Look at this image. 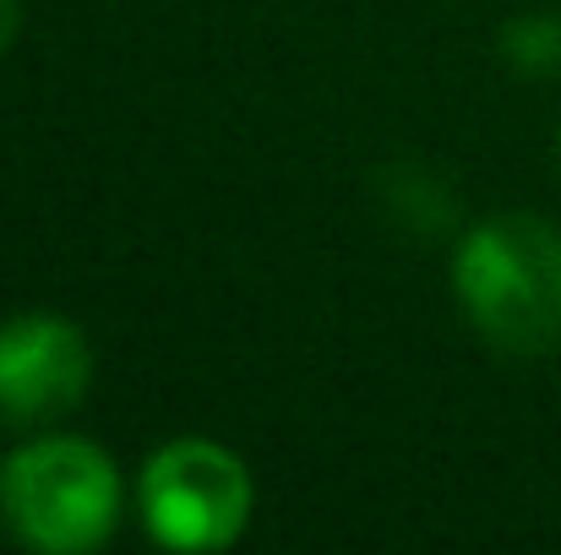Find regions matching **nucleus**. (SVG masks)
Segmentation results:
<instances>
[{
	"label": "nucleus",
	"mask_w": 561,
	"mask_h": 555,
	"mask_svg": "<svg viewBox=\"0 0 561 555\" xmlns=\"http://www.w3.org/2000/svg\"><path fill=\"white\" fill-rule=\"evenodd\" d=\"M453 289L469 327L518 360L561 349V234L535 212H502L463 234Z\"/></svg>",
	"instance_id": "f257e3e1"
},
{
	"label": "nucleus",
	"mask_w": 561,
	"mask_h": 555,
	"mask_svg": "<svg viewBox=\"0 0 561 555\" xmlns=\"http://www.w3.org/2000/svg\"><path fill=\"white\" fill-rule=\"evenodd\" d=\"M0 523L44 555L99 551L121 523V474L82 436H38L0 463Z\"/></svg>",
	"instance_id": "f03ea898"
},
{
	"label": "nucleus",
	"mask_w": 561,
	"mask_h": 555,
	"mask_svg": "<svg viewBox=\"0 0 561 555\" xmlns=\"http://www.w3.org/2000/svg\"><path fill=\"white\" fill-rule=\"evenodd\" d=\"M142 523L164 551H224L251 523V474L218 441H170L142 469Z\"/></svg>",
	"instance_id": "7ed1b4c3"
},
{
	"label": "nucleus",
	"mask_w": 561,
	"mask_h": 555,
	"mask_svg": "<svg viewBox=\"0 0 561 555\" xmlns=\"http://www.w3.org/2000/svg\"><path fill=\"white\" fill-rule=\"evenodd\" d=\"M93 349L66 316L0 322V425H49L88 397Z\"/></svg>",
	"instance_id": "20e7f679"
},
{
	"label": "nucleus",
	"mask_w": 561,
	"mask_h": 555,
	"mask_svg": "<svg viewBox=\"0 0 561 555\" xmlns=\"http://www.w3.org/2000/svg\"><path fill=\"white\" fill-rule=\"evenodd\" d=\"M376 201L414 240H436L458 223V190L420 159H392L376 175Z\"/></svg>",
	"instance_id": "39448f33"
},
{
	"label": "nucleus",
	"mask_w": 561,
	"mask_h": 555,
	"mask_svg": "<svg viewBox=\"0 0 561 555\" xmlns=\"http://www.w3.org/2000/svg\"><path fill=\"white\" fill-rule=\"evenodd\" d=\"M502 55L524 77H551L561 71V22L557 16H513L502 27Z\"/></svg>",
	"instance_id": "423d86ee"
},
{
	"label": "nucleus",
	"mask_w": 561,
	"mask_h": 555,
	"mask_svg": "<svg viewBox=\"0 0 561 555\" xmlns=\"http://www.w3.org/2000/svg\"><path fill=\"white\" fill-rule=\"evenodd\" d=\"M16 33H22V0H0V55L16 44Z\"/></svg>",
	"instance_id": "0eeeda50"
},
{
	"label": "nucleus",
	"mask_w": 561,
	"mask_h": 555,
	"mask_svg": "<svg viewBox=\"0 0 561 555\" xmlns=\"http://www.w3.org/2000/svg\"><path fill=\"white\" fill-rule=\"evenodd\" d=\"M557 170H561V137H557Z\"/></svg>",
	"instance_id": "6e6552de"
}]
</instances>
